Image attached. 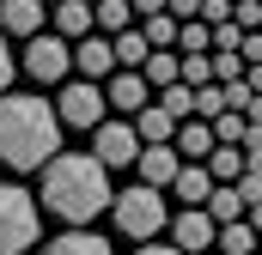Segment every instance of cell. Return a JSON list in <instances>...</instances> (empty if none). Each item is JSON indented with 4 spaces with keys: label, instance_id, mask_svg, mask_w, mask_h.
Masks as SVG:
<instances>
[{
    "label": "cell",
    "instance_id": "cell-7",
    "mask_svg": "<svg viewBox=\"0 0 262 255\" xmlns=\"http://www.w3.org/2000/svg\"><path fill=\"white\" fill-rule=\"evenodd\" d=\"M92 158L104 164V170H116V164H134L140 158V134H134V122H104L92 128Z\"/></svg>",
    "mask_w": 262,
    "mask_h": 255
},
{
    "label": "cell",
    "instance_id": "cell-33",
    "mask_svg": "<svg viewBox=\"0 0 262 255\" xmlns=\"http://www.w3.org/2000/svg\"><path fill=\"white\" fill-rule=\"evenodd\" d=\"M12 73H18V55H12V43H6V37H0V91H6V85H12Z\"/></svg>",
    "mask_w": 262,
    "mask_h": 255
},
{
    "label": "cell",
    "instance_id": "cell-27",
    "mask_svg": "<svg viewBox=\"0 0 262 255\" xmlns=\"http://www.w3.org/2000/svg\"><path fill=\"white\" fill-rule=\"evenodd\" d=\"M207 128H213V146H238L250 122H244V110H220V116H213Z\"/></svg>",
    "mask_w": 262,
    "mask_h": 255
},
{
    "label": "cell",
    "instance_id": "cell-20",
    "mask_svg": "<svg viewBox=\"0 0 262 255\" xmlns=\"http://www.w3.org/2000/svg\"><path fill=\"white\" fill-rule=\"evenodd\" d=\"M201 164H207L213 183H238V176H244V146H213Z\"/></svg>",
    "mask_w": 262,
    "mask_h": 255
},
{
    "label": "cell",
    "instance_id": "cell-26",
    "mask_svg": "<svg viewBox=\"0 0 262 255\" xmlns=\"http://www.w3.org/2000/svg\"><path fill=\"white\" fill-rule=\"evenodd\" d=\"M177 49H183V55H207V49H213V24L183 18V24H177Z\"/></svg>",
    "mask_w": 262,
    "mask_h": 255
},
{
    "label": "cell",
    "instance_id": "cell-37",
    "mask_svg": "<svg viewBox=\"0 0 262 255\" xmlns=\"http://www.w3.org/2000/svg\"><path fill=\"white\" fill-rule=\"evenodd\" d=\"M244 85H250V91H262V61H244Z\"/></svg>",
    "mask_w": 262,
    "mask_h": 255
},
{
    "label": "cell",
    "instance_id": "cell-28",
    "mask_svg": "<svg viewBox=\"0 0 262 255\" xmlns=\"http://www.w3.org/2000/svg\"><path fill=\"white\" fill-rule=\"evenodd\" d=\"M207 61H213V85L244 79V55H238V49H207Z\"/></svg>",
    "mask_w": 262,
    "mask_h": 255
},
{
    "label": "cell",
    "instance_id": "cell-39",
    "mask_svg": "<svg viewBox=\"0 0 262 255\" xmlns=\"http://www.w3.org/2000/svg\"><path fill=\"white\" fill-rule=\"evenodd\" d=\"M244 219L256 225V237H262V200H250V207H244Z\"/></svg>",
    "mask_w": 262,
    "mask_h": 255
},
{
    "label": "cell",
    "instance_id": "cell-35",
    "mask_svg": "<svg viewBox=\"0 0 262 255\" xmlns=\"http://www.w3.org/2000/svg\"><path fill=\"white\" fill-rule=\"evenodd\" d=\"M165 12L183 24V18H195V12H201V0H165Z\"/></svg>",
    "mask_w": 262,
    "mask_h": 255
},
{
    "label": "cell",
    "instance_id": "cell-25",
    "mask_svg": "<svg viewBox=\"0 0 262 255\" xmlns=\"http://www.w3.org/2000/svg\"><path fill=\"white\" fill-rule=\"evenodd\" d=\"M159 110L177 116V122H189V116H195V91H189L183 79H177V85H159Z\"/></svg>",
    "mask_w": 262,
    "mask_h": 255
},
{
    "label": "cell",
    "instance_id": "cell-14",
    "mask_svg": "<svg viewBox=\"0 0 262 255\" xmlns=\"http://www.w3.org/2000/svg\"><path fill=\"white\" fill-rule=\"evenodd\" d=\"M134 134H140V146H171L177 116H165L159 104H146V110H134Z\"/></svg>",
    "mask_w": 262,
    "mask_h": 255
},
{
    "label": "cell",
    "instance_id": "cell-9",
    "mask_svg": "<svg viewBox=\"0 0 262 255\" xmlns=\"http://www.w3.org/2000/svg\"><path fill=\"white\" fill-rule=\"evenodd\" d=\"M104 104H110V110H122V116H134V110H146V104H152V85H146L134 67H116V73L104 79Z\"/></svg>",
    "mask_w": 262,
    "mask_h": 255
},
{
    "label": "cell",
    "instance_id": "cell-19",
    "mask_svg": "<svg viewBox=\"0 0 262 255\" xmlns=\"http://www.w3.org/2000/svg\"><path fill=\"white\" fill-rule=\"evenodd\" d=\"M92 31V0H55V37H85Z\"/></svg>",
    "mask_w": 262,
    "mask_h": 255
},
{
    "label": "cell",
    "instance_id": "cell-11",
    "mask_svg": "<svg viewBox=\"0 0 262 255\" xmlns=\"http://www.w3.org/2000/svg\"><path fill=\"white\" fill-rule=\"evenodd\" d=\"M140 183H152V189H171V176H177V146H140Z\"/></svg>",
    "mask_w": 262,
    "mask_h": 255
},
{
    "label": "cell",
    "instance_id": "cell-3",
    "mask_svg": "<svg viewBox=\"0 0 262 255\" xmlns=\"http://www.w3.org/2000/svg\"><path fill=\"white\" fill-rule=\"evenodd\" d=\"M110 213H116V231H122V237L146 243V237L165 231V189H152V183L116 189V194H110Z\"/></svg>",
    "mask_w": 262,
    "mask_h": 255
},
{
    "label": "cell",
    "instance_id": "cell-31",
    "mask_svg": "<svg viewBox=\"0 0 262 255\" xmlns=\"http://www.w3.org/2000/svg\"><path fill=\"white\" fill-rule=\"evenodd\" d=\"M232 24L238 31H262V0H232Z\"/></svg>",
    "mask_w": 262,
    "mask_h": 255
},
{
    "label": "cell",
    "instance_id": "cell-29",
    "mask_svg": "<svg viewBox=\"0 0 262 255\" xmlns=\"http://www.w3.org/2000/svg\"><path fill=\"white\" fill-rule=\"evenodd\" d=\"M189 91H195V116L201 122H213L220 110H232V104H226V85H213V79H207V85H189Z\"/></svg>",
    "mask_w": 262,
    "mask_h": 255
},
{
    "label": "cell",
    "instance_id": "cell-8",
    "mask_svg": "<svg viewBox=\"0 0 262 255\" xmlns=\"http://www.w3.org/2000/svg\"><path fill=\"white\" fill-rule=\"evenodd\" d=\"M73 67H79L85 79H98V85H104V79L116 73V49H110V37H104V31L73 37Z\"/></svg>",
    "mask_w": 262,
    "mask_h": 255
},
{
    "label": "cell",
    "instance_id": "cell-1",
    "mask_svg": "<svg viewBox=\"0 0 262 255\" xmlns=\"http://www.w3.org/2000/svg\"><path fill=\"white\" fill-rule=\"evenodd\" d=\"M61 152V116L43 97L0 91V164L12 170H43Z\"/></svg>",
    "mask_w": 262,
    "mask_h": 255
},
{
    "label": "cell",
    "instance_id": "cell-12",
    "mask_svg": "<svg viewBox=\"0 0 262 255\" xmlns=\"http://www.w3.org/2000/svg\"><path fill=\"white\" fill-rule=\"evenodd\" d=\"M0 31L6 37H37L43 31V0H0Z\"/></svg>",
    "mask_w": 262,
    "mask_h": 255
},
{
    "label": "cell",
    "instance_id": "cell-38",
    "mask_svg": "<svg viewBox=\"0 0 262 255\" xmlns=\"http://www.w3.org/2000/svg\"><path fill=\"white\" fill-rule=\"evenodd\" d=\"M134 255H183V249H177V243H140Z\"/></svg>",
    "mask_w": 262,
    "mask_h": 255
},
{
    "label": "cell",
    "instance_id": "cell-13",
    "mask_svg": "<svg viewBox=\"0 0 262 255\" xmlns=\"http://www.w3.org/2000/svg\"><path fill=\"white\" fill-rule=\"evenodd\" d=\"M171 146H177V158H183V164H201V158L213 152V128L201 122V116H189V122H177Z\"/></svg>",
    "mask_w": 262,
    "mask_h": 255
},
{
    "label": "cell",
    "instance_id": "cell-17",
    "mask_svg": "<svg viewBox=\"0 0 262 255\" xmlns=\"http://www.w3.org/2000/svg\"><path fill=\"white\" fill-rule=\"evenodd\" d=\"M128 24H140L128 0H92V31H104V37H116V31H128Z\"/></svg>",
    "mask_w": 262,
    "mask_h": 255
},
{
    "label": "cell",
    "instance_id": "cell-41",
    "mask_svg": "<svg viewBox=\"0 0 262 255\" xmlns=\"http://www.w3.org/2000/svg\"><path fill=\"white\" fill-rule=\"evenodd\" d=\"M256 255H262V249H256Z\"/></svg>",
    "mask_w": 262,
    "mask_h": 255
},
{
    "label": "cell",
    "instance_id": "cell-34",
    "mask_svg": "<svg viewBox=\"0 0 262 255\" xmlns=\"http://www.w3.org/2000/svg\"><path fill=\"white\" fill-rule=\"evenodd\" d=\"M238 37H244V31H238L232 18H226V24H213V49H238Z\"/></svg>",
    "mask_w": 262,
    "mask_h": 255
},
{
    "label": "cell",
    "instance_id": "cell-36",
    "mask_svg": "<svg viewBox=\"0 0 262 255\" xmlns=\"http://www.w3.org/2000/svg\"><path fill=\"white\" fill-rule=\"evenodd\" d=\"M134 6V18H152V12H165V0H128Z\"/></svg>",
    "mask_w": 262,
    "mask_h": 255
},
{
    "label": "cell",
    "instance_id": "cell-5",
    "mask_svg": "<svg viewBox=\"0 0 262 255\" xmlns=\"http://www.w3.org/2000/svg\"><path fill=\"white\" fill-rule=\"evenodd\" d=\"M18 67H25L31 79H43V85H61L67 67H73V43H67V37H55V31H49V37L37 31V37H25V55H18Z\"/></svg>",
    "mask_w": 262,
    "mask_h": 255
},
{
    "label": "cell",
    "instance_id": "cell-24",
    "mask_svg": "<svg viewBox=\"0 0 262 255\" xmlns=\"http://www.w3.org/2000/svg\"><path fill=\"white\" fill-rule=\"evenodd\" d=\"M140 37H146V49H177V18L152 12V18H140Z\"/></svg>",
    "mask_w": 262,
    "mask_h": 255
},
{
    "label": "cell",
    "instance_id": "cell-30",
    "mask_svg": "<svg viewBox=\"0 0 262 255\" xmlns=\"http://www.w3.org/2000/svg\"><path fill=\"white\" fill-rule=\"evenodd\" d=\"M177 79H183V85H207V79H213V61H207V55H177Z\"/></svg>",
    "mask_w": 262,
    "mask_h": 255
},
{
    "label": "cell",
    "instance_id": "cell-16",
    "mask_svg": "<svg viewBox=\"0 0 262 255\" xmlns=\"http://www.w3.org/2000/svg\"><path fill=\"white\" fill-rule=\"evenodd\" d=\"M171 189L183 194V207H201V200L213 194V176H207V164H177V176H171Z\"/></svg>",
    "mask_w": 262,
    "mask_h": 255
},
{
    "label": "cell",
    "instance_id": "cell-23",
    "mask_svg": "<svg viewBox=\"0 0 262 255\" xmlns=\"http://www.w3.org/2000/svg\"><path fill=\"white\" fill-rule=\"evenodd\" d=\"M110 49H116V67H134V73H140V61H146V37H140V24L116 31V37H110Z\"/></svg>",
    "mask_w": 262,
    "mask_h": 255
},
{
    "label": "cell",
    "instance_id": "cell-21",
    "mask_svg": "<svg viewBox=\"0 0 262 255\" xmlns=\"http://www.w3.org/2000/svg\"><path fill=\"white\" fill-rule=\"evenodd\" d=\"M43 255H116V249H110L98 231H67V237H55Z\"/></svg>",
    "mask_w": 262,
    "mask_h": 255
},
{
    "label": "cell",
    "instance_id": "cell-40",
    "mask_svg": "<svg viewBox=\"0 0 262 255\" xmlns=\"http://www.w3.org/2000/svg\"><path fill=\"white\" fill-rule=\"evenodd\" d=\"M256 249H262V243H256Z\"/></svg>",
    "mask_w": 262,
    "mask_h": 255
},
{
    "label": "cell",
    "instance_id": "cell-4",
    "mask_svg": "<svg viewBox=\"0 0 262 255\" xmlns=\"http://www.w3.org/2000/svg\"><path fill=\"white\" fill-rule=\"evenodd\" d=\"M43 231V213H37V194L18 189V183H0V255H25Z\"/></svg>",
    "mask_w": 262,
    "mask_h": 255
},
{
    "label": "cell",
    "instance_id": "cell-22",
    "mask_svg": "<svg viewBox=\"0 0 262 255\" xmlns=\"http://www.w3.org/2000/svg\"><path fill=\"white\" fill-rule=\"evenodd\" d=\"M140 79L159 91V85H177V49H146V61H140Z\"/></svg>",
    "mask_w": 262,
    "mask_h": 255
},
{
    "label": "cell",
    "instance_id": "cell-18",
    "mask_svg": "<svg viewBox=\"0 0 262 255\" xmlns=\"http://www.w3.org/2000/svg\"><path fill=\"white\" fill-rule=\"evenodd\" d=\"M201 207H207V219H213V225L244 219V194H238V183H213V194H207Z\"/></svg>",
    "mask_w": 262,
    "mask_h": 255
},
{
    "label": "cell",
    "instance_id": "cell-32",
    "mask_svg": "<svg viewBox=\"0 0 262 255\" xmlns=\"http://www.w3.org/2000/svg\"><path fill=\"white\" fill-rule=\"evenodd\" d=\"M195 18H201V24H226V18H232V0H201Z\"/></svg>",
    "mask_w": 262,
    "mask_h": 255
},
{
    "label": "cell",
    "instance_id": "cell-10",
    "mask_svg": "<svg viewBox=\"0 0 262 255\" xmlns=\"http://www.w3.org/2000/svg\"><path fill=\"white\" fill-rule=\"evenodd\" d=\"M213 231H220V225L207 219V207H183V213L171 219V243H177L183 255H201V249H213Z\"/></svg>",
    "mask_w": 262,
    "mask_h": 255
},
{
    "label": "cell",
    "instance_id": "cell-6",
    "mask_svg": "<svg viewBox=\"0 0 262 255\" xmlns=\"http://www.w3.org/2000/svg\"><path fill=\"white\" fill-rule=\"evenodd\" d=\"M55 116H61V128H92L110 116V104H104V85L98 79H73V85H61V97H55Z\"/></svg>",
    "mask_w": 262,
    "mask_h": 255
},
{
    "label": "cell",
    "instance_id": "cell-15",
    "mask_svg": "<svg viewBox=\"0 0 262 255\" xmlns=\"http://www.w3.org/2000/svg\"><path fill=\"white\" fill-rule=\"evenodd\" d=\"M256 225H250V219H232V225H220V231H213V249L220 255H256Z\"/></svg>",
    "mask_w": 262,
    "mask_h": 255
},
{
    "label": "cell",
    "instance_id": "cell-2",
    "mask_svg": "<svg viewBox=\"0 0 262 255\" xmlns=\"http://www.w3.org/2000/svg\"><path fill=\"white\" fill-rule=\"evenodd\" d=\"M110 170L92 158V152H55L43 164V207L67 219V225H92L104 207H110Z\"/></svg>",
    "mask_w": 262,
    "mask_h": 255
}]
</instances>
